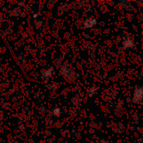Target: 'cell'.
Masks as SVG:
<instances>
[{"label": "cell", "instance_id": "obj_1", "mask_svg": "<svg viewBox=\"0 0 143 143\" xmlns=\"http://www.w3.org/2000/svg\"><path fill=\"white\" fill-rule=\"evenodd\" d=\"M143 99V88L140 87L136 89L134 93L133 101L135 103H140Z\"/></svg>", "mask_w": 143, "mask_h": 143}]
</instances>
